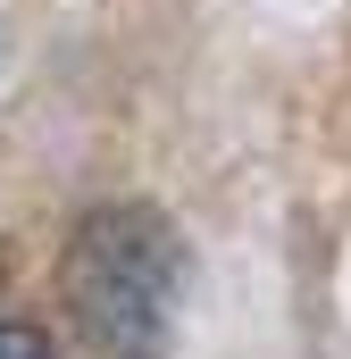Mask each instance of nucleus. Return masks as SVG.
<instances>
[{
    "instance_id": "f257e3e1",
    "label": "nucleus",
    "mask_w": 351,
    "mask_h": 359,
    "mask_svg": "<svg viewBox=\"0 0 351 359\" xmlns=\"http://www.w3.org/2000/svg\"><path fill=\"white\" fill-rule=\"evenodd\" d=\"M184 284H192V251H184L168 209L92 201L67 226L59 301H67V326L100 359H159L176 343V318H184Z\"/></svg>"
},
{
    "instance_id": "f03ea898",
    "label": "nucleus",
    "mask_w": 351,
    "mask_h": 359,
    "mask_svg": "<svg viewBox=\"0 0 351 359\" xmlns=\"http://www.w3.org/2000/svg\"><path fill=\"white\" fill-rule=\"evenodd\" d=\"M0 359H59V334L25 326V318H0Z\"/></svg>"
},
{
    "instance_id": "7ed1b4c3",
    "label": "nucleus",
    "mask_w": 351,
    "mask_h": 359,
    "mask_svg": "<svg viewBox=\"0 0 351 359\" xmlns=\"http://www.w3.org/2000/svg\"><path fill=\"white\" fill-rule=\"evenodd\" d=\"M0 292H8V243H0Z\"/></svg>"
}]
</instances>
